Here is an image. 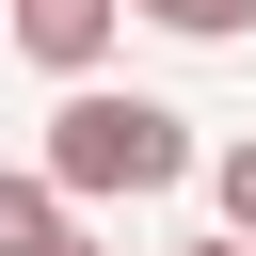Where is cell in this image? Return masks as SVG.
Returning <instances> with one entry per match:
<instances>
[{
	"label": "cell",
	"instance_id": "5b68a950",
	"mask_svg": "<svg viewBox=\"0 0 256 256\" xmlns=\"http://www.w3.org/2000/svg\"><path fill=\"white\" fill-rule=\"evenodd\" d=\"M208 192H224V224H240V240H256V128H240V144H224V160H208Z\"/></svg>",
	"mask_w": 256,
	"mask_h": 256
},
{
	"label": "cell",
	"instance_id": "52a82bcc",
	"mask_svg": "<svg viewBox=\"0 0 256 256\" xmlns=\"http://www.w3.org/2000/svg\"><path fill=\"white\" fill-rule=\"evenodd\" d=\"M64 256H96V240H64Z\"/></svg>",
	"mask_w": 256,
	"mask_h": 256
},
{
	"label": "cell",
	"instance_id": "8992f818",
	"mask_svg": "<svg viewBox=\"0 0 256 256\" xmlns=\"http://www.w3.org/2000/svg\"><path fill=\"white\" fill-rule=\"evenodd\" d=\"M176 256H256V240H240V224H224V240H176Z\"/></svg>",
	"mask_w": 256,
	"mask_h": 256
},
{
	"label": "cell",
	"instance_id": "6da1fadb",
	"mask_svg": "<svg viewBox=\"0 0 256 256\" xmlns=\"http://www.w3.org/2000/svg\"><path fill=\"white\" fill-rule=\"evenodd\" d=\"M48 176H64L80 208H112V192H176V176H192V112L112 96V80H64V112H48Z\"/></svg>",
	"mask_w": 256,
	"mask_h": 256
},
{
	"label": "cell",
	"instance_id": "277c9868",
	"mask_svg": "<svg viewBox=\"0 0 256 256\" xmlns=\"http://www.w3.org/2000/svg\"><path fill=\"white\" fill-rule=\"evenodd\" d=\"M128 16H160V32H192V48H224V32H256V0H128Z\"/></svg>",
	"mask_w": 256,
	"mask_h": 256
},
{
	"label": "cell",
	"instance_id": "7a4b0ae2",
	"mask_svg": "<svg viewBox=\"0 0 256 256\" xmlns=\"http://www.w3.org/2000/svg\"><path fill=\"white\" fill-rule=\"evenodd\" d=\"M112 16H128V0H16V48H32L48 80H96V64H112Z\"/></svg>",
	"mask_w": 256,
	"mask_h": 256
},
{
	"label": "cell",
	"instance_id": "3957f363",
	"mask_svg": "<svg viewBox=\"0 0 256 256\" xmlns=\"http://www.w3.org/2000/svg\"><path fill=\"white\" fill-rule=\"evenodd\" d=\"M64 208H80V192H64L48 160H32V176H0V256H64V240H80Z\"/></svg>",
	"mask_w": 256,
	"mask_h": 256
}]
</instances>
